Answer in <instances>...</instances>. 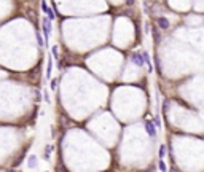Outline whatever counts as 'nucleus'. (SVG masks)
Segmentation results:
<instances>
[{
  "instance_id": "nucleus-4",
  "label": "nucleus",
  "mask_w": 204,
  "mask_h": 172,
  "mask_svg": "<svg viewBox=\"0 0 204 172\" xmlns=\"http://www.w3.org/2000/svg\"><path fill=\"white\" fill-rule=\"evenodd\" d=\"M156 23H158V27H160V29H163V30L169 29V21L166 18H158Z\"/></svg>"
},
{
  "instance_id": "nucleus-10",
  "label": "nucleus",
  "mask_w": 204,
  "mask_h": 172,
  "mask_svg": "<svg viewBox=\"0 0 204 172\" xmlns=\"http://www.w3.org/2000/svg\"><path fill=\"white\" fill-rule=\"evenodd\" d=\"M164 153H166V147L161 145V148H160V158H161V159L164 158Z\"/></svg>"
},
{
  "instance_id": "nucleus-3",
  "label": "nucleus",
  "mask_w": 204,
  "mask_h": 172,
  "mask_svg": "<svg viewBox=\"0 0 204 172\" xmlns=\"http://www.w3.org/2000/svg\"><path fill=\"white\" fill-rule=\"evenodd\" d=\"M145 129H147V132H148L150 137H156V129H155V126H153V123L147 121V123H145Z\"/></svg>"
},
{
  "instance_id": "nucleus-15",
  "label": "nucleus",
  "mask_w": 204,
  "mask_h": 172,
  "mask_svg": "<svg viewBox=\"0 0 204 172\" xmlns=\"http://www.w3.org/2000/svg\"><path fill=\"white\" fill-rule=\"evenodd\" d=\"M134 3V0H126V5H132Z\"/></svg>"
},
{
  "instance_id": "nucleus-7",
  "label": "nucleus",
  "mask_w": 204,
  "mask_h": 172,
  "mask_svg": "<svg viewBox=\"0 0 204 172\" xmlns=\"http://www.w3.org/2000/svg\"><path fill=\"white\" fill-rule=\"evenodd\" d=\"M51 70H53V62H51V59H49L48 67H46V75H48V77H51Z\"/></svg>"
},
{
  "instance_id": "nucleus-12",
  "label": "nucleus",
  "mask_w": 204,
  "mask_h": 172,
  "mask_svg": "<svg viewBox=\"0 0 204 172\" xmlns=\"http://www.w3.org/2000/svg\"><path fill=\"white\" fill-rule=\"evenodd\" d=\"M56 85H58V78L51 80V89H56Z\"/></svg>"
},
{
  "instance_id": "nucleus-16",
  "label": "nucleus",
  "mask_w": 204,
  "mask_h": 172,
  "mask_svg": "<svg viewBox=\"0 0 204 172\" xmlns=\"http://www.w3.org/2000/svg\"><path fill=\"white\" fill-rule=\"evenodd\" d=\"M8 172H13V170H8Z\"/></svg>"
},
{
  "instance_id": "nucleus-11",
  "label": "nucleus",
  "mask_w": 204,
  "mask_h": 172,
  "mask_svg": "<svg viewBox=\"0 0 204 172\" xmlns=\"http://www.w3.org/2000/svg\"><path fill=\"white\" fill-rule=\"evenodd\" d=\"M160 170H161V172H166V170H167V169H166V164L163 163V159H160Z\"/></svg>"
},
{
  "instance_id": "nucleus-6",
  "label": "nucleus",
  "mask_w": 204,
  "mask_h": 172,
  "mask_svg": "<svg viewBox=\"0 0 204 172\" xmlns=\"http://www.w3.org/2000/svg\"><path fill=\"white\" fill-rule=\"evenodd\" d=\"M45 13L48 14V19H54V11L51 8H46V10H45Z\"/></svg>"
},
{
  "instance_id": "nucleus-2",
  "label": "nucleus",
  "mask_w": 204,
  "mask_h": 172,
  "mask_svg": "<svg viewBox=\"0 0 204 172\" xmlns=\"http://www.w3.org/2000/svg\"><path fill=\"white\" fill-rule=\"evenodd\" d=\"M43 34H45V38H48L51 34V19L48 18H43Z\"/></svg>"
},
{
  "instance_id": "nucleus-8",
  "label": "nucleus",
  "mask_w": 204,
  "mask_h": 172,
  "mask_svg": "<svg viewBox=\"0 0 204 172\" xmlns=\"http://www.w3.org/2000/svg\"><path fill=\"white\" fill-rule=\"evenodd\" d=\"M51 152H53V147L48 145V147H46V150H45V158H46V159L49 158V153H51Z\"/></svg>"
},
{
  "instance_id": "nucleus-13",
  "label": "nucleus",
  "mask_w": 204,
  "mask_h": 172,
  "mask_svg": "<svg viewBox=\"0 0 204 172\" xmlns=\"http://www.w3.org/2000/svg\"><path fill=\"white\" fill-rule=\"evenodd\" d=\"M37 40H38V45H40V46H43V45H45V42H43V38H42L40 35H37Z\"/></svg>"
},
{
  "instance_id": "nucleus-5",
  "label": "nucleus",
  "mask_w": 204,
  "mask_h": 172,
  "mask_svg": "<svg viewBox=\"0 0 204 172\" xmlns=\"http://www.w3.org/2000/svg\"><path fill=\"white\" fill-rule=\"evenodd\" d=\"M153 38H155V43H160V40H161V37H160L156 29H153Z\"/></svg>"
},
{
  "instance_id": "nucleus-9",
  "label": "nucleus",
  "mask_w": 204,
  "mask_h": 172,
  "mask_svg": "<svg viewBox=\"0 0 204 172\" xmlns=\"http://www.w3.org/2000/svg\"><path fill=\"white\" fill-rule=\"evenodd\" d=\"M35 159H37L35 156H30L29 158V166H30V167H35Z\"/></svg>"
},
{
  "instance_id": "nucleus-1",
  "label": "nucleus",
  "mask_w": 204,
  "mask_h": 172,
  "mask_svg": "<svg viewBox=\"0 0 204 172\" xmlns=\"http://www.w3.org/2000/svg\"><path fill=\"white\" fill-rule=\"evenodd\" d=\"M131 61H132V64H134V65H137V67H142V65H144L142 53H139V51L132 53V54H131Z\"/></svg>"
},
{
  "instance_id": "nucleus-14",
  "label": "nucleus",
  "mask_w": 204,
  "mask_h": 172,
  "mask_svg": "<svg viewBox=\"0 0 204 172\" xmlns=\"http://www.w3.org/2000/svg\"><path fill=\"white\" fill-rule=\"evenodd\" d=\"M42 8H43V11H45V10H46V8H48V5H46V2H42Z\"/></svg>"
}]
</instances>
